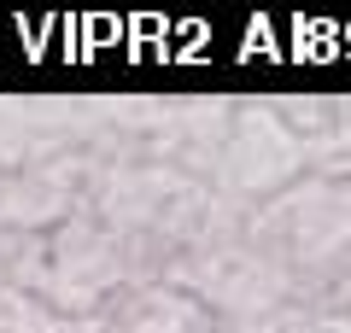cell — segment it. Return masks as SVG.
<instances>
[{"instance_id": "obj_4", "label": "cell", "mask_w": 351, "mask_h": 333, "mask_svg": "<svg viewBox=\"0 0 351 333\" xmlns=\"http://www.w3.org/2000/svg\"><path fill=\"white\" fill-rule=\"evenodd\" d=\"M94 333H100V328H94Z\"/></svg>"}, {"instance_id": "obj_3", "label": "cell", "mask_w": 351, "mask_h": 333, "mask_svg": "<svg viewBox=\"0 0 351 333\" xmlns=\"http://www.w3.org/2000/svg\"><path fill=\"white\" fill-rule=\"evenodd\" d=\"M328 310H334V316H346V321H351V263H346V269H339V281L328 286Z\"/></svg>"}, {"instance_id": "obj_1", "label": "cell", "mask_w": 351, "mask_h": 333, "mask_svg": "<svg viewBox=\"0 0 351 333\" xmlns=\"http://www.w3.org/2000/svg\"><path fill=\"white\" fill-rule=\"evenodd\" d=\"M263 240H269V263H287L304 281L334 286L339 269L351 263V187L334 182H304L293 187L281 205H269L263 217Z\"/></svg>"}, {"instance_id": "obj_2", "label": "cell", "mask_w": 351, "mask_h": 333, "mask_svg": "<svg viewBox=\"0 0 351 333\" xmlns=\"http://www.w3.org/2000/svg\"><path fill=\"white\" fill-rule=\"evenodd\" d=\"M100 333H217V316L182 286L141 281L106 298V310L94 316Z\"/></svg>"}]
</instances>
